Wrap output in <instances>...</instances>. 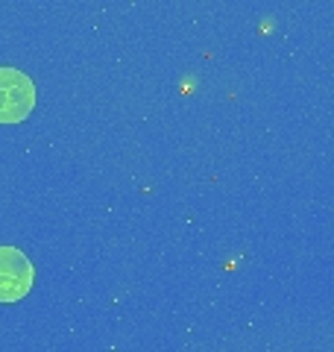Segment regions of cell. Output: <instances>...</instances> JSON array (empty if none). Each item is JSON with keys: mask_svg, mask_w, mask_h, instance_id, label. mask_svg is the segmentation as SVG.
<instances>
[{"mask_svg": "<svg viewBox=\"0 0 334 352\" xmlns=\"http://www.w3.org/2000/svg\"><path fill=\"white\" fill-rule=\"evenodd\" d=\"M36 106V88L27 74L0 68V124H18Z\"/></svg>", "mask_w": 334, "mask_h": 352, "instance_id": "obj_1", "label": "cell"}, {"mask_svg": "<svg viewBox=\"0 0 334 352\" xmlns=\"http://www.w3.org/2000/svg\"><path fill=\"white\" fill-rule=\"evenodd\" d=\"M32 288V264L21 250L0 247V302H18Z\"/></svg>", "mask_w": 334, "mask_h": 352, "instance_id": "obj_2", "label": "cell"}]
</instances>
